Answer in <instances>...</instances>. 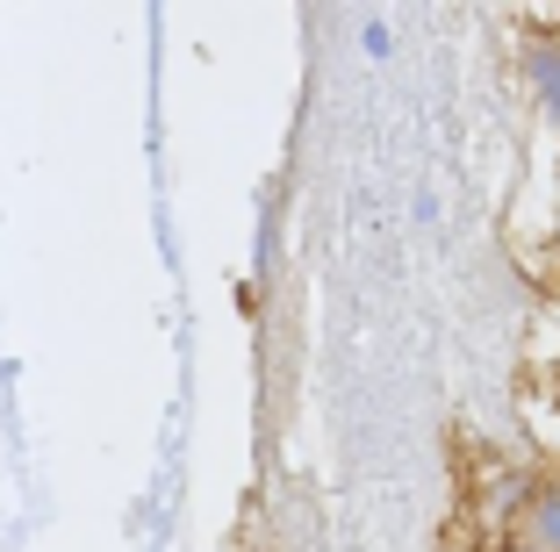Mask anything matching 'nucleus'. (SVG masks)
I'll use <instances>...</instances> for the list:
<instances>
[{
  "label": "nucleus",
  "mask_w": 560,
  "mask_h": 552,
  "mask_svg": "<svg viewBox=\"0 0 560 552\" xmlns=\"http://www.w3.org/2000/svg\"><path fill=\"white\" fill-rule=\"evenodd\" d=\"M360 44H366V58H388V30H381V22H366Z\"/></svg>",
  "instance_id": "nucleus-3"
},
{
  "label": "nucleus",
  "mask_w": 560,
  "mask_h": 552,
  "mask_svg": "<svg viewBox=\"0 0 560 552\" xmlns=\"http://www.w3.org/2000/svg\"><path fill=\"white\" fill-rule=\"evenodd\" d=\"M532 86H539L546 122L560 130V36H539V44H532Z\"/></svg>",
  "instance_id": "nucleus-2"
},
{
  "label": "nucleus",
  "mask_w": 560,
  "mask_h": 552,
  "mask_svg": "<svg viewBox=\"0 0 560 552\" xmlns=\"http://www.w3.org/2000/svg\"><path fill=\"white\" fill-rule=\"evenodd\" d=\"M553 237H560V209H553Z\"/></svg>",
  "instance_id": "nucleus-4"
},
{
  "label": "nucleus",
  "mask_w": 560,
  "mask_h": 552,
  "mask_svg": "<svg viewBox=\"0 0 560 552\" xmlns=\"http://www.w3.org/2000/svg\"><path fill=\"white\" fill-rule=\"evenodd\" d=\"M517 545L560 552V481H546V488L525 495V509H517Z\"/></svg>",
  "instance_id": "nucleus-1"
},
{
  "label": "nucleus",
  "mask_w": 560,
  "mask_h": 552,
  "mask_svg": "<svg viewBox=\"0 0 560 552\" xmlns=\"http://www.w3.org/2000/svg\"><path fill=\"white\" fill-rule=\"evenodd\" d=\"M511 552H532V545H511Z\"/></svg>",
  "instance_id": "nucleus-5"
}]
</instances>
